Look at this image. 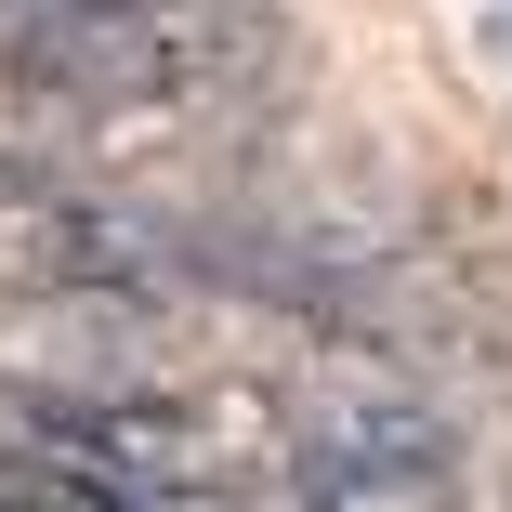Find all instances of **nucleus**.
<instances>
[{"mask_svg": "<svg viewBox=\"0 0 512 512\" xmlns=\"http://www.w3.org/2000/svg\"><path fill=\"white\" fill-rule=\"evenodd\" d=\"M276 66V0H0V79L53 106H250Z\"/></svg>", "mask_w": 512, "mask_h": 512, "instance_id": "nucleus-1", "label": "nucleus"}, {"mask_svg": "<svg viewBox=\"0 0 512 512\" xmlns=\"http://www.w3.org/2000/svg\"><path fill=\"white\" fill-rule=\"evenodd\" d=\"M302 512H421L447 499V421L421 407H329V421H302Z\"/></svg>", "mask_w": 512, "mask_h": 512, "instance_id": "nucleus-2", "label": "nucleus"}, {"mask_svg": "<svg viewBox=\"0 0 512 512\" xmlns=\"http://www.w3.org/2000/svg\"><path fill=\"white\" fill-rule=\"evenodd\" d=\"M0 512H132V499H106V486H79V473H40V486H14Z\"/></svg>", "mask_w": 512, "mask_h": 512, "instance_id": "nucleus-3", "label": "nucleus"}, {"mask_svg": "<svg viewBox=\"0 0 512 512\" xmlns=\"http://www.w3.org/2000/svg\"><path fill=\"white\" fill-rule=\"evenodd\" d=\"M486 40H499V66H512V0H499V27H486Z\"/></svg>", "mask_w": 512, "mask_h": 512, "instance_id": "nucleus-4", "label": "nucleus"}]
</instances>
